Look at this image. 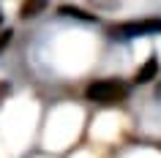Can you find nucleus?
Masks as SVG:
<instances>
[{"mask_svg":"<svg viewBox=\"0 0 161 158\" xmlns=\"http://www.w3.org/2000/svg\"><path fill=\"white\" fill-rule=\"evenodd\" d=\"M128 93H131L128 82L115 79V76H104V79H93L85 87V98L93 104H101V106H115L128 98Z\"/></svg>","mask_w":161,"mask_h":158,"instance_id":"f257e3e1","label":"nucleus"},{"mask_svg":"<svg viewBox=\"0 0 161 158\" xmlns=\"http://www.w3.org/2000/svg\"><path fill=\"white\" fill-rule=\"evenodd\" d=\"M107 35L112 41H131L145 35H161V17H145V19H126L107 27Z\"/></svg>","mask_w":161,"mask_h":158,"instance_id":"f03ea898","label":"nucleus"},{"mask_svg":"<svg viewBox=\"0 0 161 158\" xmlns=\"http://www.w3.org/2000/svg\"><path fill=\"white\" fill-rule=\"evenodd\" d=\"M153 79H161V76H158V57H156V55H150L145 66L136 68L134 84H147V82H153Z\"/></svg>","mask_w":161,"mask_h":158,"instance_id":"7ed1b4c3","label":"nucleus"},{"mask_svg":"<svg viewBox=\"0 0 161 158\" xmlns=\"http://www.w3.org/2000/svg\"><path fill=\"white\" fill-rule=\"evenodd\" d=\"M49 6V0H22L19 6V19H36L38 14H44Z\"/></svg>","mask_w":161,"mask_h":158,"instance_id":"20e7f679","label":"nucleus"},{"mask_svg":"<svg viewBox=\"0 0 161 158\" xmlns=\"http://www.w3.org/2000/svg\"><path fill=\"white\" fill-rule=\"evenodd\" d=\"M60 17H71V19H82V22H98L93 14H85L82 8H74V6H60Z\"/></svg>","mask_w":161,"mask_h":158,"instance_id":"39448f33","label":"nucleus"},{"mask_svg":"<svg viewBox=\"0 0 161 158\" xmlns=\"http://www.w3.org/2000/svg\"><path fill=\"white\" fill-rule=\"evenodd\" d=\"M96 11H115L118 8V0H87Z\"/></svg>","mask_w":161,"mask_h":158,"instance_id":"423d86ee","label":"nucleus"},{"mask_svg":"<svg viewBox=\"0 0 161 158\" xmlns=\"http://www.w3.org/2000/svg\"><path fill=\"white\" fill-rule=\"evenodd\" d=\"M11 35H14V30H0V49H6V44H11Z\"/></svg>","mask_w":161,"mask_h":158,"instance_id":"0eeeda50","label":"nucleus"},{"mask_svg":"<svg viewBox=\"0 0 161 158\" xmlns=\"http://www.w3.org/2000/svg\"><path fill=\"white\" fill-rule=\"evenodd\" d=\"M156 98H161V79H158V84H156Z\"/></svg>","mask_w":161,"mask_h":158,"instance_id":"6e6552de","label":"nucleus"},{"mask_svg":"<svg viewBox=\"0 0 161 158\" xmlns=\"http://www.w3.org/2000/svg\"><path fill=\"white\" fill-rule=\"evenodd\" d=\"M0 25H3V11H0Z\"/></svg>","mask_w":161,"mask_h":158,"instance_id":"1a4fd4ad","label":"nucleus"}]
</instances>
